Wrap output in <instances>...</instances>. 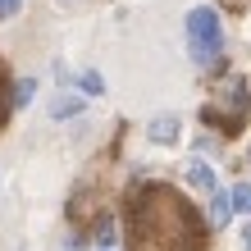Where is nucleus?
I'll list each match as a JSON object with an SVG mask.
<instances>
[{
  "label": "nucleus",
  "mask_w": 251,
  "mask_h": 251,
  "mask_svg": "<svg viewBox=\"0 0 251 251\" xmlns=\"http://www.w3.org/2000/svg\"><path fill=\"white\" fill-rule=\"evenodd\" d=\"M19 9H23V0H0V19H14Z\"/></svg>",
  "instance_id": "obj_10"
},
{
  "label": "nucleus",
  "mask_w": 251,
  "mask_h": 251,
  "mask_svg": "<svg viewBox=\"0 0 251 251\" xmlns=\"http://www.w3.org/2000/svg\"><path fill=\"white\" fill-rule=\"evenodd\" d=\"M100 251H110V247H100Z\"/></svg>",
  "instance_id": "obj_13"
},
{
  "label": "nucleus",
  "mask_w": 251,
  "mask_h": 251,
  "mask_svg": "<svg viewBox=\"0 0 251 251\" xmlns=\"http://www.w3.org/2000/svg\"><path fill=\"white\" fill-rule=\"evenodd\" d=\"M242 242H247V247H242V251H251V224H247V233H242Z\"/></svg>",
  "instance_id": "obj_12"
},
{
  "label": "nucleus",
  "mask_w": 251,
  "mask_h": 251,
  "mask_svg": "<svg viewBox=\"0 0 251 251\" xmlns=\"http://www.w3.org/2000/svg\"><path fill=\"white\" fill-rule=\"evenodd\" d=\"M187 183L197 187V192H215L219 183H215V169L205 165V160H192V169H187Z\"/></svg>",
  "instance_id": "obj_5"
},
{
  "label": "nucleus",
  "mask_w": 251,
  "mask_h": 251,
  "mask_svg": "<svg viewBox=\"0 0 251 251\" xmlns=\"http://www.w3.org/2000/svg\"><path fill=\"white\" fill-rule=\"evenodd\" d=\"M187 50L197 64H215L219 50H224V23L210 5H197L187 14Z\"/></svg>",
  "instance_id": "obj_2"
},
{
  "label": "nucleus",
  "mask_w": 251,
  "mask_h": 251,
  "mask_svg": "<svg viewBox=\"0 0 251 251\" xmlns=\"http://www.w3.org/2000/svg\"><path fill=\"white\" fill-rule=\"evenodd\" d=\"M5 114H9V96L0 92V124H5Z\"/></svg>",
  "instance_id": "obj_11"
},
{
  "label": "nucleus",
  "mask_w": 251,
  "mask_h": 251,
  "mask_svg": "<svg viewBox=\"0 0 251 251\" xmlns=\"http://www.w3.org/2000/svg\"><path fill=\"white\" fill-rule=\"evenodd\" d=\"M233 201H238V210H242V215H251V183L233 187Z\"/></svg>",
  "instance_id": "obj_9"
},
{
  "label": "nucleus",
  "mask_w": 251,
  "mask_h": 251,
  "mask_svg": "<svg viewBox=\"0 0 251 251\" xmlns=\"http://www.w3.org/2000/svg\"><path fill=\"white\" fill-rule=\"evenodd\" d=\"M82 92H87V96H100V92H105V82H100V73H96V69H87V73H82Z\"/></svg>",
  "instance_id": "obj_8"
},
{
  "label": "nucleus",
  "mask_w": 251,
  "mask_h": 251,
  "mask_svg": "<svg viewBox=\"0 0 251 251\" xmlns=\"http://www.w3.org/2000/svg\"><path fill=\"white\" fill-rule=\"evenodd\" d=\"M82 100L87 96H69L64 92V96H55L50 105H46V114H50V119H73V114H82Z\"/></svg>",
  "instance_id": "obj_3"
},
{
  "label": "nucleus",
  "mask_w": 251,
  "mask_h": 251,
  "mask_svg": "<svg viewBox=\"0 0 251 251\" xmlns=\"http://www.w3.org/2000/svg\"><path fill=\"white\" fill-rule=\"evenodd\" d=\"M233 210H238V201H233V192H210V215H215V224H228Z\"/></svg>",
  "instance_id": "obj_4"
},
{
  "label": "nucleus",
  "mask_w": 251,
  "mask_h": 251,
  "mask_svg": "<svg viewBox=\"0 0 251 251\" xmlns=\"http://www.w3.org/2000/svg\"><path fill=\"white\" fill-rule=\"evenodd\" d=\"M128 228V247L132 251H201L205 247V224L201 215L187 205V197H178L165 183L142 187L128 201L124 215Z\"/></svg>",
  "instance_id": "obj_1"
},
{
  "label": "nucleus",
  "mask_w": 251,
  "mask_h": 251,
  "mask_svg": "<svg viewBox=\"0 0 251 251\" xmlns=\"http://www.w3.org/2000/svg\"><path fill=\"white\" fill-rule=\"evenodd\" d=\"M32 96H37V82L32 78H19V82H14V105H19V110L32 105Z\"/></svg>",
  "instance_id": "obj_7"
},
{
  "label": "nucleus",
  "mask_w": 251,
  "mask_h": 251,
  "mask_svg": "<svg viewBox=\"0 0 251 251\" xmlns=\"http://www.w3.org/2000/svg\"><path fill=\"white\" fill-rule=\"evenodd\" d=\"M174 132H178V119H174V114H160V119L151 124V137L155 142H174Z\"/></svg>",
  "instance_id": "obj_6"
}]
</instances>
